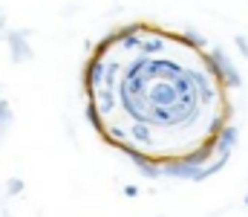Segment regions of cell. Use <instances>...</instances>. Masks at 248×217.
Returning a JSON list of instances; mask_svg holds the SVG:
<instances>
[{"label":"cell","instance_id":"cell-1","mask_svg":"<svg viewBox=\"0 0 248 217\" xmlns=\"http://www.w3.org/2000/svg\"><path fill=\"white\" fill-rule=\"evenodd\" d=\"M208 55H211L214 72L219 75V81H222V87H225V90H240V87H243V75L237 72L234 61L225 55V50H222V47H208Z\"/></svg>","mask_w":248,"mask_h":217},{"label":"cell","instance_id":"cell-2","mask_svg":"<svg viewBox=\"0 0 248 217\" xmlns=\"http://www.w3.org/2000/svg\"><path fill=\"white\" fill-rule=\"evenodd\" d=\"M170 47V32L159 29V26H150L144 35H141V44H139V55H162L168 52Z\"/></svg>","mask_w":248,"mask_h":217},{"label":"cell","instance_id":"cell-3","mask_svg":"<svg viewBox=\"0 0 248 217\" xmlns=\"http://www.w3.org/2000/svg\"><path fill=\"white\" fill-rule=\"evenodd\" d=\"M29 29H12L9 35H6V41H9V50H12V64H26V61H32V47H29Z\"/></svg>","mask_w":248,"mask_h":217},{"label":"cell","instance_id":"cell-4","mask_svg":"<svg viewBox=\"0 0 248 217\" xmlns=\"http://www.w3.org/2000/svg\"><path fill=\"white\" fill-rule=\"evenodd\" d=\"M90 101L95 104V110L101 113V119L107 122L116 110H119V99H116V90H110V87H98L93 96H90Z\"/></svg>","mask_w":248,"mask_h":217},{"label":"cell","instance_id":"cell-5","mask_svg":"<svg viewBox=\"0 0 248 217\" xmlns=\"http://www.w3.org/2000/svg\"><path fill=\"white\" fill-rule=\"evenodd\" d=\"M122 70H124L122 61H119L116 55H107V58H104V72H101V87L116 90V84H119V78H122Z\"/></svg>","mask_w":248,"mask_h":217},{"label":"cell","instance_id":"cell-6","mask_svg":"<svg viewBox=\"0 0 248 217\" xmlns=\"http://www.w3.org/2000/svg\"><path fill=\"white\" fill-rule=\"evenodd\" d=\"M237 139H240V128H237L234 122H228V125L219 131V136H217V153H222V150H234Z\"/></svg>","mask_w":248,"mask_h":217},{"label":"cell","instance_id":"cell-7","mask_svg":"<svg viewBox=\"0 0 248 217\" xmlns=\"http://www.w3.org/2000/svg\"><path fill=\"white\" fill-rule=\"evenodd\" d=\"M84 116H87V122L93 125V131H95L98 136H104V131H107V122L101 119V113L95 110V104H93L90 99H87V104H84Z\"/></svg>","mask_w":248,"mask_h":217},{"label":"cell","instance_id":"cell-8","mask_svg":"<svg viewBox=\"0 0 248 217\" xmlns=\"http://www.w3.org/2000/svg\"><path fill=\"white\" fill-rule=\"evenodd\" d=\"M12 122H15V116H12V104H9L6 99H0V134L9 131Z\"/></svg>","mask_w":248,"mask_h":217},{"label":"cell","instance_id":"cell-9","mask_svg":"<svg viewBox=\"0 0 248 217\" xmlns=\"http://www.w3.org/2000/svg\"><path fill=\"white\" fill-rule=\"evenodd\" d=\"M23 188H26V183H23V180H17V177H12V180L6 183V194H9V197L23 194Z\"/></svg>","mask_w":248,"mask_h":217},{"label":"cell","instance_id":"cell-10","mask_svg":"<svg viewBox=\"0 0 248 217\" xmlns=\"http://www.w3.org/2000/svg\"><path fill=\"white\" fill-rule=\"evenodd\" d=\"M234 44H237V50L248 58V38H246V35H237V38H234Z\"/></svg>","mask_w":248,"mask_h":217},{"label":"cell","instance_id":"cell-11","mask_svg":"<svg viewBox=\"0 0 248 217\" xmlns=\"http://www.w3.org/2000/svg\"><path fill=\"white\" fill-rule=\"evenodd\" d=\"M124 197H139V185H124Z\"/></svg>","mask_w":248,"mask_h":217},{"label":"cell","instance_id":"cell-12","mask_svg":"<svg viewBox=\"0 0 248 217\" xmlns=\"http://www.w3.org/2000/svg\"><path fill=\"white\" fill-rule=\"evenodd\" d=\"M3 23H6V17H3V9H0V29H3Z\"/></svg>","mask_w":248,"mask_h":217},{"label":"cell","instance_id":"cell-13","mask_svg":"<svg viewBox=\"0 0 248 217\" xmlns=\"http://www.w3.org/2000/svg\"><path fill=\"white\" fill-rule=\"evenodd\" d=\"M243 206H248V194H246V197H243Z\"/></svg>","mask_w":248,"mask_h":217}]
</instances>
